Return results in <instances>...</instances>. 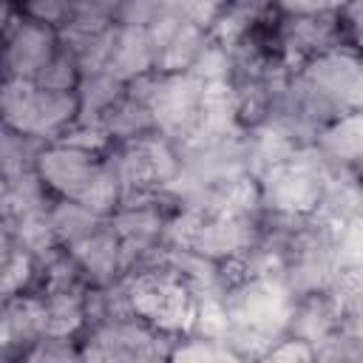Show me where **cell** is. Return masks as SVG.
I'll list each match as a JSON object with an SVG mask.
<instances>
[{"instance_id": "1", "label": "cell", "mask_w": 363, "mask_h": 363, "mask_svg": "<svg viewBox=\"0 0 363 363\" xmlns=\"http://www.w3.org/2000/svg\"><path fill=\"white\" fill-rule=\"evenodd\" d=\"M34 173L51 199L79 201L102 216H111L122 196L108 167L102 164V156H91L57 142L43 147Z\"/></svg>"}, {"instance_id": "2", "label": "cell", "mask_w": 363, "mask_h": 363, "mask_svg": "<svg viewBox=\"0 0 363 363\" xmlns=\"http://www.w3.org/2000/svg\"><path fill=\"white\" fill-rule=\"evenodd\" d=\"M332 179V167L315 150V145H303L292 153L289 162L258 176L261 210L309 218L320 204V196Z\"/></svg>"}, {"instance_id": "3", "label": "cell", "mask_w": 363, "mask_h": 363, "mask_svg": "<svg viewBox=\"0 0 363 363\" xmlns=\"http://www.w3.org/2000/svg\"><path fill=\"white\" fill-rule=\"evenodd\" d=\"M128 286V301L133 318L145 320L156 332L184 337L193 329L196 318V295L187 281H182L167 267L139 272V275H122Z\"/></svg>"}, {"instance_id": "4", "label": "cell", "mask_w": 363, "mask_h": 363, "mask_svg": "<svg viewBox=\"0 0 363 363\" xmlns=\"http://www.w3.org/2000/svg\"><path fill=\"white\" fill-rule=\"evenodd\" d=\"M77 119V94L43 91L28 79H6L0 91V122L45 145Z\"/></svg>"}, {"instance_id": "5", "label": "cell", "mask_w": 363, "mask_h": 363, "mask_svg": "<svg viewBox=\"0 0 363 363\" xmlns=\"http://www.w3.org/2000/svg\"><path fill=\"white\" fill-rule=\"evenodd\" d=\"M221 303L233 326L252 329L278 343L281 337H286L295 298L286 292L281 278H244L224 292Z\"/></svg>"}, {"instance_id": "6", "label": "cell", "mask_w": 363, "mask_h": 363, "mask_svg": "<svg viewBox=\"0 0 363 363\" xmlns=\"http://www.w3.org/2000/svg\"><path fill=\"white\" fill-rule=\"evenodd\" d=\"M201 99L204 85L190 74H159L156 88L147 99L153 130L173 142L176 147L187 145L201 125Z\"/></svg>"}, {"instance_id": "7", "label": "cell", "mask_w": 363, "mask_h": 363, "mask_svg": "<svg viewBox=\"0 0 363 363\" xmlns=\"http://www.w3.org/2000/svg\"><path fill=\"white\" fill-rule=\"evenodd\" d=\"M57 31L23 17L17 9L9 20V26L0 34V68L6 79H28L45 68V62L57 54Z\"/></svg>"}, {"instance_id": "8", "label": "cell", "mask_w": 363, "mask_h": 363, "mask_svg": "<svg viewBox=\"0 0 363 363\" xmlns=\"http://www.w3.org/2000/svg\"><path fill=\"white\" fill-rule=\"evenodd\" d=\"M255 238H258V216L247 218V216H230V213H210V216H201L187 250L221 264V261L247 255Z\"/></svg>"}, {"instance_id": "9", "label": "cell", "mask_w": 363, "mask_h": 363, "mask_svg": "<svg viewBox=\"0 0 363 363\" xmlns=\"http://www.w3.org/2000/svg\"><path fill=\"white\" fill-rule=\"evenodd\" d=\"M315 150L326 159L335 173H360L363 162V116L346 113L326 122L315 136Z\"/></svg>"}, {"instance_id": "10", "label": "cell", "mask_w": 363, "mask_h": 363, "mask_svg": "<svg viewBox=\"0 0 363 363\" xmlns=\"http://www.w3.org/2000/svg\"><path fill=\"white\" fill-rule=\"evenodd\" d=\"M68 255L79 267L82 278L88 286H108L116 278H122V264H119V238L111 233V227L96 230L94 235L77 241L68 247Z\"/></svg>"}, {"instance_id": "11", "label": "cell", "mask_w": 363, "mask_h": 363, "mask_svg": "<svg viewBox=\"0 0 363 363\" xmlns=\"http://www.w3.org/2000/svg\"><path fill=\"white\" fill-rule=\"evenodd\" d=\"M295 150H298V142L275 122H264L258 128L244 130V162L252 179L289 162Z\"/></svg>"}, {"instance_id": "12", "label": "cell", "mask_w": 363, "mask_h": 363, "mask_svg": "<svg viewBox=\"0 0 363 363\" xmlns=\"http://www.w3.org/2000/svg\"><path fill=\"white\" fill-rule=\"evenodd\" d=\"M105 71L113 74L119 82H130L153 71V51H150L145 28L113 26V40H111Z\"/></svg>"}, {"instance_id": "13", "label": "cell", "mask_w": 363, "mask_h": 363, "mask_svg": "<svg viewBox=\"0 0 363 363\" xmlns=\"http://www.w3.org/2000/svg\"><path fill=\"white\" fill-rule=\"evenodd\" d=\"M340 323H343L340 315L335 312V306L329 303V298L323 292L320 295H306V298H298L292 303V315H289V323H286V337L303 340L315 349L326 337H332L340 329Z\"/></svg>"}, {"instance_id": "14", "label": "cell", "mask_w": 363, "mask_h": 363, "mask_svg": "<svg viewBox=\"0 0 363 363\" xmlns=\"http://www.w3.org/2000/svg\"><path fill=\"white\" fill-rule=\"evenodd\" d=\"M207 43H210V34L182 17L173 34L153 51V71L156 74H190L193 62L199 60Z\"/></svg>"}, {"instance_id": "15", "label": "cell", "mask_w": 363, "mask_h": 363, "mask_svg": "<svg viewBox=\"0 0 363 363\" xmlns=\"http://www.w3.org/2000/svg\"><path fill=\"white\" fill-rule=\"evenodd\" d=\"M48 221H51V230H54L57 244L62 250H68L77 241H82V238L94 235L96 230L108 227V216L94 213L91 207H85L79 201H68V199H51Z\"/></svg>"}, {"instance_id": "16", "label": "cell", "mask_w": 363, "mask_h": 363, "mask_svg": "<svg viewBox=\"0 0 363 363\" xmlns=\"http://www.w3.org/2000/svg\"><path fill=\"white\" fill-rule=\"evenodd\" d=\"M74 94H77V119L99 122L125 96V82H119L108 71H88L79 74Z\"/></svg>"}, {"instance_id": "17", "label": "cell", "mask_w": 363, "mask_h": 363, "mask_svg": "<svg viewBox=\"0 0 363 363\" xmlns=\"http://www.w3.org/2000/svg\"><path fill=\"white\" fill-rule=\"evenodd\" d=\"M3 230L11 241V247L31 255L34 261L60 247L57 235L51 230V221H48V207L37 210V213H23V216H6Z\"/></svg>"}, {"instance_id": "18", "label": "cell", "mask_w": 363, "mask_h": 363, "mask_svg": "<svg viewBox=\"0 0 363 363\" xmlns=\"http://www.w3.org/2000/svg\"><path fill=\"white\" fill-rule=\"evenodd\" d=\"M82 292H51L40 295L43 301V320H45V337H79L85 329L82 315Z\"/></svg>"}, {"instance_id": "19", "label": "cell", "mask_w": 363, "mask_h": 363, "mask_svg": "<svg viewBox=\"0 0 363 363\" xmlns=\"http://www.w3.org/2000/svg\"><path fill=\"white\" fill-rule=\"evenodd\" d=\"M45 142L26 136L14 128H9L6 122H0V176L6 182H14L26 173H34L37 156L43 153Z\"/></svg>"}, {"instance_id": "20", "label": "cell", "mask_w": 363, "mask_h": 363, "mask_svg": "<svg viewBox=\"0 0 363 363\" xmlns=\"http://www.w3.org/2000/svg\"><path fill=\"white\" fill-rule=\"evenodd\" d=\"M102 130L108 133L111 145H125V142H136L147 133H153V119L147 105L133 102L128 96H122L102 119H99Z\"/></svg>"}, {"instance_id": "21", "label": "cell", "mask_w": 363, "mask_h": 363, "mask_svg": "<svg viewBox=\"0 0 363 363\" xmlns=\"http://www.w3.org/2000/svg\"><path fill=\"white\" fill-rule=\"evenodd\" d=\"M167 363H247V360L238 357L233 349H227L218 340L184 335V337L176 340Z\"/></svg>"}, {"instance_id": "22", "label": "cell", "mask_w": 363, "mask_h": 363, "mask_svg": "<svg viewBox=\"0 0 363 363\" xmlns=\"http://www.w3.org/2000/svg\"><path fill=\"white\" fill-rule=\"evenodd\" d=\"M14 363H91L79 337H43L14 357Z\"/></svg>"}, {"instance_id": "23", "label": "cell", "mask_w": 363, "mask_h": 363, "mask_svg": "<svg viewBox=\"0 0 363 363\" xmlns=\"http://www.w3.org/2000/svg\"><path fill=\"white\" fill-rule=\"evenodd\" d=\"M34 281H37V261L31 255L14 250L0 267V301L31 295Z\"/></svg>"}, {"instance_id": "24", "label": "cell", "mask_w": 363, "mask_h": 363, "mask_svg": "<svg viewBox=\"0 0 363 363\" xmlns=\"http://www.w3.org/2000/svg\"><path fill=\"white\" fill-rule=\"evenodd\" d=\"M48 204H51V196L43 187V182L37 179V173H26V176L9 182V193H6V201H3L6 216L37 213V210H45Z\"/></svg>"}, {"instance_id": "25", "label": "cell", "mask_w": 363, "mask_h": 363, "mask_svg": "<svg viewBox=\"0 0 363 363\" xmlns=\"http://www.w3.org/2000/svg\"><path fill=\"white\" fill-rule=\"evenodd\" d=\"M77 82H79V65H77V60L65 48H57V54L34 77V85L37 88L54 91V94H71L77 88Z\"/></svg>"}, {"instance_id": "26", "label": "cell", "mask_w": 363, "mask_h": 363, "mask_svg": "<svg viewBox=\"0 0 363 363\" xmlns=\"http://www.w3.org/2000/svg\"><path fill=\"white\" fill-rule=\"evenodd\" d=\"M190 77H196L201 85H213V82H230L233 79V62H230V51L218 43H207L199 54V60L190 68Z\"/></svg>"}, {"instance_id": "27", "label": "cell", "mask_w": 363, "mask_h": 363, "mask_svg": "<svg viewBox=\"0 0 363 363\" xmlns=\"http://www.w3.org/2000/svg\"><path fill=\"white\" fill-rule=\"evenodd\" d=\"M57 145H65V147H74V150H82V153H91V156H102V153L111 147V139H108V133L102 130L99 122L74 119V122L60 133Z\"/></svg>"}, {"instance_id": "28", "label": "cell", "mask_w": 363, "mask_h": 363, "mask_svg": "<svg viewBox=\"0 0 363 363\" xmlns=\"http://www.w3.org/2000/svg\"><path fill=\"white\" fill-rule=\"evenodd\" d=\"M17 11L34 23H43L54 31H60L65 23H68V14H71V3H62V0H34V3H23L17 6Z\"/></svg>"}, {"instance_id": "29", "label": "cell", "mask_w": 363, "mask_h": 363, "mask_svg": "<svg viewBox=\"0 0 363 363\" xmlns=\"http://www.w3.org/2000/svg\"><path fill=\"white\" fill-rule=\"evenodd\" d=\"M255 363H318V357L309 343L295 340V337H281Z\"/></svg>"}, {"instance_id": "30", "label": "cell", "mask_w": 363, "mask_h": 363, "mask_svg": "<svg viewBox=\"0 0 363 363\" xmlns=\"http://www.w3.org/2000/svg\"><path fill=\"white\" fill-rule=\"evenodd\" d=\"M162 6H164V0H125V3H116V26L147 28L159 17Z\"/></svg>"}, {"instance_id": "31", "label": "cell", "mask_w": 363, "mask_h": 363, "mask_svg": "<svg viewBox=\"0 0 363 363\" xmlns=\"http://www.w3.org/2000/svg\"><path fill=\"white\" fill-rule=\"evenodd\" d=\"M14 9H17V6H6V3H0V34H3V28L9 26V20H11Z\"/></svg>"}, {"instance_id": "32", "label": "cell", "mask_w": 363, "mask_h": 363, "mask_svg": "<svg viewBox=\"0 0 363 363\" xmlns=\"http://www.w3.org/2000/svg\"><path fill=\"white\" fill-rule=\"evenodd\" d=\"M6 193H9V182L0 176V207H3V201H6ZM6 213V210H3Z\"/></svg>"}, {"instance_id": "33", "label": "cell", "mask_w": 363, "mask_h": 363, "mask_svg": "<svg viewBox=\"0 0 363 363\" xmlns=\"http://www.w3.org/2000/svg\"><path fill=\"white\" fill-rule=\"evenodd\" d=\"M3 221H6V213H3V207H0V227H3Z\"/></svg>"}]
</instances>
